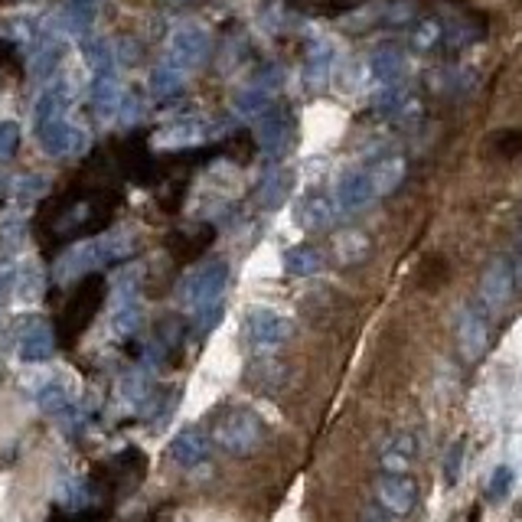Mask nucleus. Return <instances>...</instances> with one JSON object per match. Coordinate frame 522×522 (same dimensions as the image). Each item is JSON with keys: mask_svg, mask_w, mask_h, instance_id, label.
<instances>
[{"mask_svg": "<svg viewBox=\"0 0 522 522\" xmlns=\"http://www.w3.org/2000/svg\"><path fill=\"white\" fill-rule=\"evenodd\" d=\"M108 470H111V493L134 490V487H141V480H144L147 457L138 447H128V451H121L118 457H111Z\"/></svg>", "mask_w": 522, "mask_h": 522, "instance_id": "nucleus-20", "label": "nucleus"}, {"mask_svg": "<svg viewBox=\"0 0 522 522\" xmlns=\"http://www.w3.org/2000/svg\"><path fill=\"white\" fill-rule=\"evenodd\" d=\"M291 333H294V323L284 314H278V310H268V307L248 310L245 343L252 353H275L278 346L291 340Z\"/></svg>", "mask_w": 522, "mask_h": 522, "instance_id": "nucleus-7", "label": "nucleus"}, {"mask_svg": "<svg viewBox=\"0 0 522 522\" xmlns=\"http://www.w3.org/2000/svg\"><path fill=\"white\" fill-rule=\"evenodd\" d=\"M131 242L124 235H92V239H82L76 248L62 252L56 261V278L59 281H82L85 275H95L102 265H115V261L128 258Z\"/></svg>", "mask_w": 522, "mask_h": 522, "instance_id": "nucleus-2", "label": "nucleus"}, {"mask_svg": "<svg viewBox=\"0 0 522 522\" xmlns=\"http://www.w3.org/2000/svg\"><path fill=\"white\" fill-rule=\"evenodd\" d=\"M291 193H294V173L288 167H271L265 177L258 180L255 200L261 209H278L291 200Z\"/></svg>", "mask_w": 522, "mask_h": 522, "instance_id": "nucleus-21", "label": "nucleus"}, {"mask_svg": "<svg viewBox=\"0 0 522 522\" xmlns=\"http://www.w3.org/2000/svg\"><path fill=\"white\" fill-rule=\"evenodd\" d=\"M124 522H151L147 516H131V519H124Z\"/></svg>", "mask_w": 522, "mask_h": 522, "instance_id": "nucleus-44", "label": "nucleus"}, {"mask_svg": "<svg viewBox=\"0 0 522 522\" xmlns=\"http://www.w3.org/2000/svg\"><path fill=\"white\" fill-rule=\"evenodd\" d=\"M333 200H337L340 219H350V216L366 213V209L379 200L369 167L359 164V167L343 170L340 177H337V183H333Z\"/></svg>", "mask_w": 522, "mask_h": 522, "instance_id": "nucleus-8", "label": "nucleus"}, {"mask_svg": "<svg viewBox=\"0 0 522 522\" xmlns=\"http://www.w3.org/2000/svg\"><path fill=\"white\" fill-rule=\"evenodd\" d=\"M17 353L23 363H46L56 353V330L40 317L23 320V327L17 333Z\"/></svg>", "mask_w": 522, "mask_h": 522, "instance_id": "nucleus-17", "label": "nucleus"}, {"mask_svg": "<svg viewBox=\"0 0 522 522\" xmlns=\"http://www.w3.org/2000/svg\"><path fill=\"white\" fill-rule=\"evenodd\" d=\"M183 79H186V72L177 66V62H170L164 56V62H160V66L151 72V92L157 98H173V95H180Z\"/></svg>", "mask_w": 522, "mask_h": 522, "instance_id": "nucleus-29", "label": "nucleus"}, {"mask_svg": "<svg viewBox=\"0 0 522 522\" xmlns=\"http://www.w3.org/2000/svg\"><path fill=\"white\" fill-rule=\"evenodd\" d=\"M464 457H467V444L464 441H454L451 447H447V454H444V480H447V487H454V483L461 480Z\"/></svg>", "mask_w": 522, "mask_h": 522, "instance_id": "nucleus-34", "label": "nucleus"}, {"mask_svg": "<svg viewBox=\"0 0 522 522\" xmlns=\"http://www.w3.org/2000/svg\"><path fill=\"white\" fill-rule=\"evenodd\" d=\"M10 66V69H20V56H17V43L10 40H0V69Z\"/></svg>", "mask_w": 522, "mask_h": 522, "instance_id": "nucleus-41", "label": "nucleus"}, {"mask_svg": "<svg viewBox=\"0 0 522 522\" xmlns=\"http://www.w3.org/2000/svg\"><path fill=\"white\" fill-rule=\"evenodd\" d=\"M291 138H294V121L284 108L271 105L255 118V144L268 160L284 157V151L291 147Z\"/></svg>", "mask_w": 522, "mask_h": 522, "instance_id": "nucleus-11", "label": "nucleus"}, {"mask_svg": "<svg viewBox=\"0 0 522 522\" xmlns=\"http://www.w3.org/2000/svg\"><path fill=\"white\" fill-rule=\"evenodd\" d=\"M506 261H509V268H513L516 291L522 294V235L513 242V248H509V252H506Z\"/></svg>", "mask_w": 522, "mask_h": 522, "instance_id": "nucleus-40", "label": "nucleus"}, {"mask_svg": "<svg viewBox=\"0 0 522 522\" xmlns=\"http://www.w3.org/2000/svg\"><path fill=\"white\" fill-rule=\"evenodd\" d=\"M516 294L519 291H516V281H513V268H509L506 255H496L490 265L483 268L474 301L483 310H490L493 317H503L506 310H509V304L516 301Z\"/></svg>", "mask_w": 522, "mask_h": 522, "instance_id": "nucleus-6", "label": "nucleus"}, {"mask_svg": "<svg viewBox=\"0 0 522 522\" xmlns=\"http://www.w3.org/2000/svg\"><path fill=\"white\" fill-rule=\"evenodd\" d=\"M209 451H213V438L203 431V428H183L177 438L170 441V457H173V464H180L186 470H193V467H200L206 464V457Z\"/></svg>", "mask_w": 522, "mask_h": 522, "instance_id": "nucleus-19", "label": "nucleus"}, {"mask_svg": "<svg viewBox=\"0 0 522 522\" xmlns=\"http://www.w3.org/2000/svg\"><path fill=\"white\" fill-rule=\"evenodd\" d=\"M43 193H46V180H43V177H23V180H20V193H17V200L30 203V200H40Z\"/></svg>", "mask_w": 522, "mask_h": 522, "instance_id": "nucleus-38", "label": "nucleus"}, {"mask_svg": "<svg viewBox=\"0 0 522 522\" xmlns=\"http://www.w3.org/2000/svg\"><path fill=\"white\" fill-rule=\"evenodd\" d=\"M359 522H392V516L385 513V509H382L379 503H372V506L363 509V516H359Z\"/></svg>", "mask_w": 522, "mask_h": 522, "instance_id": "nucleus-42", "label": "nucleus"}, {"mask_svg": "<svg viewBox=\"0 0 522 522\" xmlns=\"http://www.w3.org/2000/svg\"><path fill=\"white\" fill-rule=\"evenodd\" d=\"M118 392H121V399L134 405V408H144L147 399H151V372H144V369H131V372H124L121 382H118Z\"/></svg>", "mask_w": 522, "mask_h": 522, "instance_id": "nucleus-30", "label": "nucleus"}, {"mask_svg": "<svg viewBox=\"0 0 522 522\" xmlns=\"http://www.w3.org/2000/svg\"><path fill=\"white\" fill-rule=\"evenodd\" d=\"M372 493H376V503L392 519H408L418 509V483L412 474H382L379 470Z\"/></svg>", "mask_w": 522, "mask_h": 522, "instance_id": "nucleus-9", "label": "nucleus"}, {"mask_svg": "<svg viewBox=\"0 0 522 522\" xmlns=\"http://www.w3.org/2000/svg\"><path fill=\"white\" fill-rule=\"evenodd\" d=\"M82 56L89 59L95 72H111L115 69V46L108 40H82Z\"/></svg>", "mask_w": 522, "mask_h": 522, "instance_id": "nucleus-32", "label": "nucleus"}, {"mask_svg": "<svg viewBox=\"0 0 522 522\" xmlns=\"http://www.w3.org/2000/svg\"><path fill=\"white\" fill-rule=\"evenodd\" d=\"M36 134H40V144L49 157H72V154H82L85 147H89V134L76 128L69 115H59L53 121L40 124Z\"/></svg>", "mask_w": 522, "mask_h": 522, "instance_id": "nucleus-15", "label": "nucleus"}, {"mask_svg": "<svg viewBox=\"0 0 522 522\" xmlns=\"http://www.w3.org/2000/svg\"><path fill=\"white\" fill-rule=\"evenodd\" d=\"M418 454H421L418 434L402 428V431L385 434V438L379 441L376 464H379L382 474H408V470L418 464Z\"/></svg>", "mask_w": 522, "mask_h": 522, "instance_id": "nucleus-13", "label": "nucleus"}, {"mask_svg": "<svg viewBox=\"0 0 522 522\" xmlns=\"http://www.w3.org/2000/svg\"><path fill=\"white\" fill-rule=\"evenodd\" d=\"M513 483H516V470L509 467V464H500L490 474V480H487V496H490L493 503H500L503 496L513 490Z\"/></svg>", "mask_w": 522, "mask_h": 522, "instance_id": "nucleus-33", "label": "nucleus"}, {"mask_svg": "<svg viewBox=\"0 0 522 522\" xmlns=\"http://www.w3.org/2000/svg\"><path fill=\"white\" fill-rule=\"evenodd\" d=\"M323 268V255L317 252L314 245H291L284 252V271L291 278H310Z\"/></svg>", "mask_w": 522, "mask_h": 522, "instance_id": "nucleus-27", "label": "nucleus"}, {"mask_svg": "<svg viewBox=\"0 0 522 522\" xmlns=\"http://www.w3.org/2000/svg\"><path fill=\"white\" fill-rule=\"evenodd\" d=\"M62 59V36L56 33H33L30 36V72L49 76Z\"/></svg>", "mask_w": 522, "mask_h": 522, "instance_id": "nucleus-23", "label": "nucleus"}, {"mask_svg": "<svg viewBox=\"0 0 522 522\" xmlns=\"http://www.w3.org/2000/svg\"><path fill=\"white\" fill-rule=\"evenodd\" d=\"M33 399H36V405H40L46 415H59V412H66V408L72 405V395H69V389L59 379L43 382L40 389H36Z\"/></svg>", "mask_w": 522, "mask_h": 522, "instance_id": "nucleus-31", "label": "nucleus"}, {"mask_svg": "<svg viewBox=\"0 0 522 522\" xmlns=\"http://www.w3.org/2000/svg\"><path fill=\"white\" fill-rule=\"evenodd\" d=\"M167 4H186V0H167Z\"/></svg>", "mask_w": 522, "mask_h": 522, "instance_id": "nucleus-45", "label": "nucleus"}, {"mask_svg": "<svg viewBox=\"0 0 522 522\" xmlns=\"http://www.w3.org/2000/svg\"><path fill=\"white\" fill-rule=\"evenodd\" d=\"M438 17V33H441V49H451V53H457V49H467L480 43L483 36H487V27H483V20L467 14V10H441Z\"/></svg>", "mask_w": 522, "mask_h": 522, "instance_id": "nucleus-14", "label": "nucleus"}, {"mask_svg": "<svg viewBox=\"0 0 522 522\" xmlns=\"http://www.w3.org/2000/svg\"><path fill=\"white\" fill-rule=\"evenodd\" d=\"M248 382H252L255 389H261V392H275L278 385H281V369H278V363H258L252 372H248Z\"/></svg>", "mask_w": 522, "mask_h": 522, "instance_id": "nucleus-35", "label": "nucleus"}, {"mask_svg": "<svg viewBox=\"0 0 522 522\" xmlns=\"http://www.w3.org/2000/svg\"><path fill=\"white\" fill-rule=\"evenodd\" d=\"M493 314L483 310L477 301H467L457 310L454 320V337H457V350L467 359V363H477V359L487 356L490 343H493Z\"/></svg>", "mask_w": 522, "mask_h": 522, "instance_id": "nucleus-5", "label": "nucleus"}, {"mask_svg": "<svg viewBox=\"0 0 522 522\" xmlns=\"http://www.w3.org/2000/svg\"><path fill=\"white\" fill-rule=\"evenodd\" d=\"M98 487L89 480H82V477H62L56 483V503L59 509H85V506H92V493Z\"/></svg>", "mask_w": 522, "mask_h": 522, "instance_id": "nucleus-26", "label": "nucleus"}, {"mask_svg": "<svg viewBox=\"0 0 522 522\" xmlns=\"http://www.w3.org/2000/svg\"><path fill=\"white\" fill-rule=\"evenodd\" d=\"M95 17H98V0H69V4L59 10V27L62 33L85 36L92 30Z\"/></svg>", "mask_w": 522, "mask_h": 522, "instance_id": "nucleus-25", "label": "nucleus"}, {"mask_svg": "<svg viewBox=\"0 0 522 522\" xmlns=\"http://www.w3.org/2000/svg\"><path fill=\"white\" fill-rule=\"evenodd\" d=\"M20 147V128L17 121H0V164H7Z\"/></svg>", "mask_w": 522, "mask_h": 522, "instance_id": "nucleus-36", "label": "nucleus"}, {"mask_svg": "<svg viewBox=\"0 0 522 522\" xmlns=\"http://www.w3.org/2000/svg\"><path fill=\"white\" fill-rule=\"evenodd\" d=\"M366 167L372 173V183H376L379 200H385V196H392L395 190H399L402 180H405V173H408V164H405V157L399 151H379V154H372L366 160Z\"/></svg>", "mask_w": 522, "mask_h": 522, "instance_id": "nucleus-18", "label": "nucleus"}, {"mask_svg": "<svg viewBox=\"0 0 522 522\" xmlns=\"http://www.w3.org/2000/svg\"><path fill=\"white\" fill-rule=\"evenodd\" d=\"M209 49H213V36L200 23H180L167 40V59L177 62L183 72L203 66Z\"/></svg>", "mask_w": 522, "mask_h": 522, "instance_id": "nucleus-10", "label": "nucleus"}, {"mask_svg": "<svg viewBox=\"0 0 522 522\" xmlns=\"http://www.w3.org/2000/svg\"><path fill=\"white\" fill-rule=\"evenodd\" d=\"M108 294V281L102 275H85L79 281V288L69 294V301L62 304L59 320H56V343L72 346L85 330L92 327L95 314L102 310Z\"/></svg>", "mask_w": 522, "mask_h": 522, "instance_id": "nucleus-1", "label": "nucleus"}, {"mask_svg": "<svg viewBox=\"0 0 522 522\" xmlns=\"http://www.w3.org/2000/svg\"><path fill=\"white\" fill-rule=\"evenodd\" d=\"M10 284H14V268H10V265H4V261H0V297L7 294Z\"/></svg>", "mask_w": 522, "mask_h": 522, "instance_id": "nucleus-43", "label": "nucleus"}, {"mask_svg": "<svg viewBox=\"0 0 522 522\" xmlns=\"http://www.w3.org/2000/svg\"><path fill=\"white\" fill-rule=\"evenodd\" d=\"M268 431L252 408H226L213 425V444L232 457H248L265 444Z\"/></svg>", "mask_w": 522, "mask_h": 522, "instance_id": "nucleus-3", "label": "nucleus"}, {"mask_svg": "<svg viewBox=\"0 0 522 522\" xmlns=\"http://www.w3.org/2000/svg\"><path fill=\"white\" fill-rule=\"evenodd\" d=\"M118 164H121V173H128L131 180H138V183H154L157 164H154V154L147 151L144 144H138V141L124 144L121 151H118Z\"/></svg>", "mask_w": 522, "mask_h": 522, "instance_id": "nucleus-24", "label": "nucleus"}, {"mask_svg": "<svg viewBox=\"0 0 522 522\" xmlns=\"http://www.w3.org/2000/svg\"><path fill=\"white\" fill-rule=\"evenodd\" d=\"M102 519H105L102 509L85 506V509H62V516L56 522H102Z\"/></svg>", "mask_w": 522, "mask_h": 522, "instance_id": "nucleus-39", "label": "nucleus"}, {"mask_svg": "<svg viewBox=\"0 0 522 522\" xmlns=\"http://www.w3.org/2000/svg\"><path fill=\"white\" fill-rule=\"evenodd\" d=\"M340 66V46L330 40H314L304 53V69H307V82L310 85H323L333 69Z\"/></svg>", "mask_w": 522, "mask_h": 522, "instance_id": "nucleus-22", "label": "nucleus"}, {"mask_svg": "<svg viewBox=\"0 0 522 522\" xmlns=\"http://www.w3.org/2000/svg\"><path fill=\"white\" fill-rule=\"evenodd\" d=\"M226 284H229V265L226 261H203V265H196L190 275H186L180 281L177 288V297L180 304L190 310V314H196V310H203L209 304L222 301V294H226Z\"/></svg>", "mask_w": 522, "mask_h": 522, "instance_id": "nucleus-4", "label": "nucleus"}, {"mask_svg": "<svg viewBox=\"0 0 522 522\" xmlns=\"http://www.w3.org/2000/svg\"><path fill=\"white\" fill-rule=\"evenodd\" d=\"M294 222L307 232L330 229L333 222H340V209H337V200H333V190L314 186V190L297 196L294 200Z\"/></svg>", "mask_w": 522, "mask_h": 522, "instance_id": "nucleus-12", "label": "nucleus"}, {"mask_svg": "<svg viewBox=\"0 0 522 522\" xmlns=\"http://www.w3.org/2000/svg\"><path fill=\"white\" fill-rule=\"evenodd\" d=\"M190 317H193V330L200 333V337H206V333L213 330L216 323L222 320V301L209 304V307H203V310H196V314H190Z\"/></svg>", "mask_w": 522, "mask_h": 522, "instance_id": "nucleus-37", "label": "nucleus"}, {"mask_svg": "<svg viewBox=\"0 0 522 522\" xmlns=\"http://www.w3.org/2000/svg\"><path fill=\"white\" fill-rule=\"evenodd\" d=\"M363 72V82H366V89H382V85H392V82H399L402 79V72H405V53L399 46H376L372 53L363 59V66H359Z\"/></svg>", "mask_w": 522, "mask_h": 522, "instance_id": "nucleus-16", "label": "nucleus"}, {"mask_svg": "<svg viewBox=\"0 0 522 522\" xmlns=\"http://www.w3.org/2000/svg\"><path fill=\"white\" fill-rule=\"evenodd\" d=\"M206 138V124L203 121H173V124H167L164 131H160V144L164 147H196Z\"/></svg>", "mask_w": 522, "mask_h": 522, "instance_id": "nucleus-28", "label": "nucleus"}]
</instances>
